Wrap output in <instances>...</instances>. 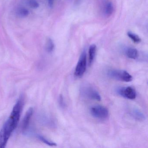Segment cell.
<instances>
[{"mask_svg": "<svg viewBox=\"0 0 148 148\" xmlns=\"http://www.w3.org/2000/svg\"><path fill=\"white\" fill-rule=\"evenodd\" d=\"M24 105V98L21 97L13 108L8 119L4 123L0 131V148H5L14 131L15 130L20 119Z\"/></svg>", "mask_w": 148, "mask_h": 148, "instance_id": "1", "label": "cell"}, {"mask_svg": "<svg viewBox=\"0 0 148 148\" xmlns=\"http://www.w3.org/2000/svg\"><path fill=\"white\" fill-rule=\"evenodd\" d=\"M108 75L111 78L126 82H131L133 79L129 73L123 70H110L108 71Z\"/></svg>", "mask_w": 148, "mask_h": 148, "instance_id": "2", "label": "cell"}, {"mask_svg": "<svg viewBox=\"0 0 148 148\" xmlns=\"http://www.w3.org/2000/svg\"><path fill=\"white\" fill-rule=\"evenodd\" d=\"M90 112L93 117L98 119H105L109 116V111L107 108L101 106L92 107Z\"/></svg>", "mask_w": 148, "mask_h": 148, "instance_id": "3", "label": "cell"}, {"mask_svg": "<svg viewBox=\"0 0 148 148\" xmlns=\"http://www.w3.org/2000/svg\"><path fill=\"white\" fill-rule=\"evenodd\" d=\"M81 93L83 96L93 100L100 101L101 96L95 89L89 85H84L81 89Z\"/></svg>", "mask_w": 148, "mask_h": 148, "instance_id": "4", "label": "cell"}, {"mask_svg": "<svg viewBox=\"0 0 148 148\" xmlns=\"http://www.w3.org/2000/svg\"><path fill=\"white\" fill-rule=\"evenodd\" d=\"M86 55L85 52L82 53L76 66L74 75L78 77L83 76L86 70Z\"/></svg>", "mask_w": 148, "mask_h": 148, "instance_id": "5", "label": "cell"}, {"mask_svg": "<svg viewBox=\"0 0 148 148\" xmlns=\"http://www.w3.org/2000/svg\"><path fill=\"white\" fill-rule=\"evenodd\" d=\"M117 93L122 97L129 99H136V90L131 86L120 87L117 89Z\"/></svg>", "mask_w": 148, "mask_h": 148, "instance_id": "6", "label": "cell"}, {"mask_svg": "<svg viewBox=\"0 0 148 148\" xmlns=\"http://www.w3.org/2000/svg\"><path fill=\"white\" fill-rule=\"evenodd\" d=\"M33 113V109L32 107L29 108L26 112L22 122V130L23 132H25L28 129Z\"/></svg>", "mask_w": 148, "mask_h": 148, "instance_id": "7", "label": "cell"}, {"mask_svg": "<svg viewBox=\"0 0 148 148\" xmlns=\"http://www.w3.org/2000/svg\"><path fill=\"white\" fill-rule=\"evenodd\" d=\"M96 50H97V46L96 45H92L90 47L89 50V64L91 65L92 63L93 62L96 55Z\"/></svg>", "mask_w": 148, "mask_h": 148, "instance_id": "8", "label": "cell"}, {"mask_svg": "<svg viewBox=\"0 0 148 148\" xmlns=\"http://www.w3.org/2000/svg\"><path fill=\"white\" fill-rule=\"evenodd\" d=\"M126 56L130 59H136L138 57V51L135 48L130 47L126 51Z\"/></svg>", "mask_w": 148, "mask_h": 148, "instance_id": "9", "label": "cell"}, {"mask_svg": "<svg viewBox=\"0 0 148 148\" xmlns=\"http://www.w3.org/2000/svg\"><path fill=\"white\" fill-rule=\"evenodd\" d=\"M113 4L111 2H107L104 8V12L105 14L106 15L107 17H110L112 14L113 12Z\"/></svg>", "mask_w": 148, "mask_h": 148, "instance_id": "10", "label": "cell"}, {"mask_svg": "<svg viewBox=\"0 0 148 148\" xmlns=\"http://www.w3.org/2000/svg\"><path fill=\"white\" fill-rule=\"evenodd\" d=\"M131 114L133 117L137 120H143L145 119V116L144 114L138 110H133Z\"/></svg>", "mask_w": 148, "mask_h": 148, "instance_id": "11", "label": "cell"}, {"mask_svg": "<svg viewBox=\"0 0 148 148\" xmlns=\"http://www.w3.org/2000/svg\"><path fill=\"white\" fill-rule=\"evenodd\" d=\"M127 34L129 38H130L134 43L138 44L141 42V38L137 34L130 32H128Z\"/></svg>", "mask_w": 148, "mask_h": 148, "instance_id": "12", "label": "cell"}, {"mask_svg": "<svg viewBox=\"0 0 148 148\" xmlns=\"http://www.w3.org/2000/svg\"><path fill=\"white\" fill-rule=\"evenodd\" d=\"M29 14L28 10L24 8H18L17 11V14L19 17H22V18L27 17L28 16Z\"/></svg>", "mask_w": 148, "mask_h": 148, "instance_id": "13", "label": "cell"}, {"mask_svg": "<svg viewBox=\"0 0 148 148\" xmlns=\"http://www.w3.org/2000/svg\"><path fill=\"white\" fill-rule=\"evenodd\" d=\"M54 49V44L52 40L49 38L47 40L46 44V50L49 53H51Z\"/></svg>", "mask_w": 148, "mask_h": 148, "instance_id": "14", "label": "cell"}, {"mask_svg": "<svg viewBox=\"0 0 148 148\" xmlns=\"http://www.w3.org/2000/svg\"><path fill=\"white\" fill-rule=\"evenodd\" d=\"M38 137L42 142L45 143L47 145H50V146H56L57 145L55 143L49 141L48 139H47L43 136L39 135V136H38Z\"/></svg>", "mask_w": 148, "mask_h": 148, "instance_id": "15", "label": "cell"}, {"mask_svg": "<svg viewBox=\"0 0 148 148\" xmlns=\"http://www.w3.org/2000/svg\"><path fill=\"white\" fill-rule=\"evenodd\" d=\"M28 5H29L30 7L32 8H34V9L38 8L39 6V5L38 2L34 1V0H32V1H29L28 2Z\"/></svg>", "mask_w": 148, "mask_h": 148, "instance_id": "16", "label": "cell"}, {"mask_svg": "<svg viewBox=\"0 0 148 148\" xmlns=\"http://www.w3.org/2000/svg\"><path fill=\"white\" fill-rule=\"evenodd\" d=\"M59 103L62 107H64L65 106V103H64V97L62 95H60L59 97Z\"/></svg>", "mask_w": 148, "mask_h": 148, "instance_id": "17", "label": "cell"}, {"mask_svg": "<svg viewBox=\"0 0 148 148\" xmlns=\"http://www.w3.org/2000/svg\"><path fill=\"white\" fill-rule=\"evenodd\" d=\"M55 0H48V5L50 8H52L53 5Z\"/></svg>", "mask_w": 148, "mask_h": 148, "instance_id": "18", "label": "cell"}]
</instances>
